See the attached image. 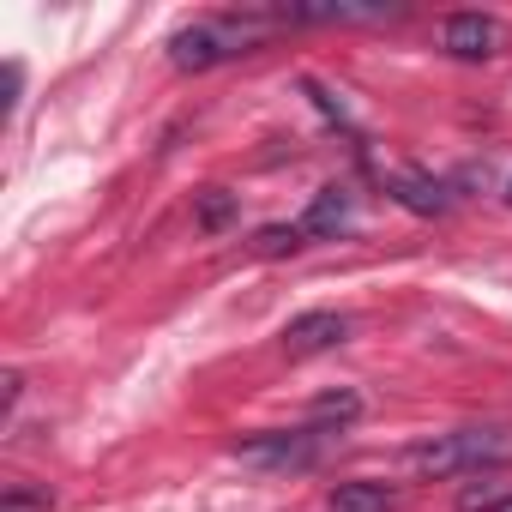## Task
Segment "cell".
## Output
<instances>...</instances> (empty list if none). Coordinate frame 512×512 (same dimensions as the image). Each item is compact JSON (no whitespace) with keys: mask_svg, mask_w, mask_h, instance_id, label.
Segmentation results:
<instances>
[{"mask_svg":"<svg viewBox=\"0 0 512 512\" xmlns=\"http://www.w3.org/2000/svg\"><path fill=\"white\" fill-rule=\"evenodd\" d=\"M506 458H512L506 428H452V434H434V440L410 446L404 470L422 476V482H446V476H470V470H488V464H506Z\"/></svg>","mask_w":512,"mask_h":512,"instance_id":"cell-1","label":"cell"},{"mask_svg":"<svg viewBox=\"0 0 512 512\" xmlns=\"http://www.w3.org/2000/svg\"><path fill=\"white\" fill-rule=\"evenodd\" d=\"M272 25H278V13H272V19H193V25H181V31L169 37V61H175L181 73L223 67V61L247 55Z\"/></svg>","mask_w":512,"mask_h":512,"instance_id":"cell-2","label":"cell"},{"mask_svg":"<svg viewBox=\"0 0 512 512\" xmlns=\"http://www.w3.org/2000/svg\"><path fill=\"white\" fill-rule=\"evenodd\" d=\"M326 434L320 428H296V434H260V440H241L235 458L253 464V470H308L320 458Z\"/></svg>","mask_w":512,"mask_h":512,"instance_id":"cell-3","label":"cell"},{"mask_svg":"<svg viewBox=\"0 0 512 512\" xmlns=\"http://www.w3.org/2000/svg\"><path fill=\"white\" fill-rule=\"evenodd\" d=\"M392 19L380 0H320V7H278V25H374Z\"/></svg>","mask_w":512,"mask_h":512,"instance_id":"cell-4","label":"cell"},{"mask_svg":"<svg viewBox=\"0 0 512 512\" xmlns=\"http://www.w3.org/2000/svg\"><path fill=\"white\" fill-rule=\"evenodd\" d=\"M440 43H446L458 61H488V55L500 49V25H494L488 13H452L446 31H440Z\"/></svg>","mask_w":512,"mask_h":512,"instance_id":"cell-5","label":"cell"},{"mask_svg":"<svg viewBox=\"0 0 512 512\" xmlns=\"http://www.w3.org/2000/svg\"><path fill=\"white\" fill-rule=\"evenodd\" d=\"M344 338H350V320H344V314H332V308L296 314V320L284 326L290 356H314V350H332V344H344Z\"/></svg>","mask_w":512,"mask_h":512,"instance_id":"cell-6","label":"cell"},{"mask_svg":"<svg viewBox=\"0 0 512 512\" xmlns=\"http://www.w3.org/2000/svg\"><path fill=\"white\" fill-rule=\"evenodd\" d=\"M326 506L332 512H392L398 506V488L392 482H374V476H350V482H338L326 494Z\"/></svg>","mask_w":512,"mask_h":512,"instance_id":"cell-7","label":"cell"},{"mask_svg":"<svg viewBox=\"0 0 512 512\" xmlns=\"http://www.w3.org/2000/svg\"><path fill=\"white\" fill-rule=\"evenodd\" d=\"M350 211H356L350 187H320L314 205L302 211V235H338V229H350Z\"/></svg>","mask_w":512,"mask_h":512,"instance_id":"cell-8","label":"cell"},{"mask_svg":"<svg viewBox=\"0 0 512 512\" xmlns=\"http://www.w3.org/2000/svg\"><path fill=\"white\" fill-rule=\"evenodd\" d=\"M392 193H398V205H410L416 217H440L452 199H446V187L434 181V175H416V169H404V175H392Z\"/></svg>","mask_w":512,"mask_h":512,"instance_id":"cell-9","label":"cell"},{"mask_svg":"<svg viewBox=\"0 0 512 512\" xmlns=\"http://www.w3.org/2000/svg\"><path fill=\"white\" fill-rule=\"evenodd\" d=\"M362 416V398L356 392H326V398H314V410H308V428H320V434H338V428H350Z\"/></svg>","mask_w":512,"mask_h":512,"instance_id":"cell-10","label":"cell"},{"mask_svg":"<svg viewBox=\"0 0 512 512\" xmlns=\"http://www.w3.org/2000/svg\"><path fill=\"white\" fill-rule=\"evenodd\" d=\"M193 217H199V229H223V223L235 217V193H229V187H205V193L193 199Z\"/></svg>","mask_w":512,"mask_h":512,"instance_id":"cell-11","label":"cell"},{"mask_svg":"<svg viewBox=\"0 0 512 512\" xmlns=\"http://www.w3.org/2000/svg\"><path fill=\"white\" fill-rule=\"evenodd\" d=\"M290 247H302V223H272L266 235H260V253H290Z\"/></svg>","mask_w":512,"mask_h":512,"instance_id":"cell-12","label":"cell"},{"mask_svg":"<svg viewBox=\"0 0 512 512\" xmlns=\"http://www.w3.org/2000/svg\"><path fill=\"white\" fill-rule=\"evenodd\" d=\"M488 512H512V494H500V500H494V506H488Z\"/></svg>","mask_w":512,"mask_h":512,"instance_id":"cell-13","label":"cell"},{"mask_svg":"<svg viewBox=\"0 0 512 512\" xmlns=\"http://www.w3.org/2000/svg\"><path fill=\"white\" fill-rule=\"evenodd\" d=\"M506 193H512V187H506Z\"/></svg>","mask_w":512,"mask_h":512,"instance_id":"cell-14","label":"cell"}]
</instances>
